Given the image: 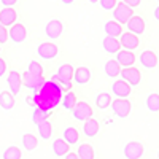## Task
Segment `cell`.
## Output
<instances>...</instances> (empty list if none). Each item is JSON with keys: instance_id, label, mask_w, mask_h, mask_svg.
Segmentation results:
<instances>
[{"instance_id": "2", "label": "cell", "mask_w": 159, "mask_h": 159, "mask_svg": "<svg viewBox=\"0 0 159 159\" xmlns=\"http://www.w3.org/2000/svg\"><path fill=\"white\" fill-rule=\"evenodd\" d=\"M111 110L113 115H116L118 118H127L132 108V103L127 99H121V97H116L115 100H111Z\"/></svg>"}, {"instance_id": "32", "label": "cell", "mask_w": 159, "mask_h": 159, "mask_svg": "<svg viewBox=\"0 0 159 159\" xmlns=\"http://www.w3.org/2000/svg\"><path fill=\"white\" fill-rule=\"evenodd\" d=\"M48 116H49V111H45V110H42V108H34L32 123H34L35 126H38V124H42L43 121H46Z\"/></svg>"}, {"instance_id": "20", "label": "cell", "mask_w": 159, "mask_h": 159, "mask_svg": "<svg viewBox=\"0 0 159 159\" xmlns=\"http://www.w3.org/2000/svg\"><path fill=\"white\" fill-rule=\"evenodd\" d=\"M83 123H84V124H83V132H84L86 137L92 139V137H96V135L99 134L100 126H99V121H97V119L89 118V119H86V121H83Z\"/></svg>"}, {"instance_id": "28", "label": "cell", "mask_w": 159, "mask_h": 159, "mask_svg": "<svg viewBox=\"0 0 159 159\" xmlns=\"http://www.w3.org/2000/svg\"><path fill=\"white\" fill-rule=\"evenodd\" d=\"M111 96L108 94V92H100V94H97L96 97V105H97V108L100 110H107L110 105H111Z\"/></svg>"}, {"instance_id": "30", "label": "cell", "mask_w": 159, "mask_h": 159, "mask_svg": "<svg viewBox=\"0 0 159 159\" xmlns=\"http://www.w3.org/2000/svg\"><path fill=\"white\" fill-rule=\"evenodd\" d=\"M38 135H40V139H43V140H49L51 135H52V126H51V123L43 121L42 124H38Z\"/></svg>"}, {"instance_id": "42", "label": "cell", "mask_w": 159, "mask_h": 159, "mask_svg": "<svg viewBox=\"0 0 159 159\" xmlns=\"http://www.w3.org/2000/svg\"><path fill=\"white\" fill-rule=\"evenodd\" d=\"M65 159H80V157L76 156V153H67L65 154Z\"/></svg>"}, {"instance_id": "39", "label": "cell", "mask_w": 159, "mask_h": 159, "mask_svg": "<svg viewBox=\"0 0 159 159\" xmlns=\"http://www.w3.org/2000/svg\"><path fill=\"white\" fill-rule=\"evenodd\" d=\"M123 3H126V5L130 7V8H137V7H140L142 0H123Z\"/></svg>"}, {"instance_id": "23", "label": "cell", "mask_w": 159, "mask_h": 159, "mask_svg": "<svg viewBox=\"0 0 159 159\" xmlns=\"http://www.w3.org/2000/svg\"><path fill=\"white\" fill-rule=\"evenodd\" d=\"M103 72H105V75L110 76V78H116V76H119V72H121V65H119L115 59H110V61L105 62Z\"/></svg>"}, {"instance_id": "43", "label": "cell", "mask_w": 159, "mask_h": 159, "mask_svg": "<svg viewBox=\"0 0 159 159\" xmlns=\"http://www.w3.org/2000/svg\"><path fill=\"white\" fill-rule=\"evenodd\" d=\"M153 15H154V19H156V21H159V7H156V8H154V13H153Z\"/></svg>"}, {"instance_id": "40", "label": "cell", "mask_w": 159, "mask_h": 159, "mask_svg": "<svg viewBox=\"0 0 159 159\" xmlns=\"http://www.w3.org/2000/svg\"><path fill=\"white\" fill-rule=\"evenodd\" d=\"M7 73V62L0 57V76H3Z\"/></svg>"}, {"instance_id": "38", "label": "cell", "mask_w": 159, "mask_h": 159, "mask_svg": "<svg viewBox=\"0 0 159 159\" xmlns=\"http://www.w3.org/2000/svg\"><path fill=\"white\" fill-rule=\"evenodd\" d=\"M7 40H8V29L0 24V45L7 43Z\"/></svg>"}, {"instance_id": "35", "label": "cell", "mask_w": 159, "mask_h": 159, "mask_svg": "<svg viewBox=\"0 0 159 159\" xmlns=\"http://www.w3.org/2000/svg\"><path fill=\"white\" fill-rule=\"evenodd\" d=\"M49 81H51L52 84H56V86H57V88H59L62 92H64V91L67 92V91H70V89H72V81H62V80H61L57 75H52Z\"/></svg>"}, {"instance_id": "17", "label": "cell", "mask_w": 159, "mask_h": 159, "mask_svg": "<svg viewBox=\"0 0 159 159\" xmlns=\"http://www.w3.org/2000/svg\"><path fill=\"white\" fill-rule=\"evenodd\" d=\"M126 24H127V30L135 35H142L145 32V21L140 16H132Z\"/></svg>"}, {"instance_id": "48", "label": "cell", "mask_w": 159, "mask_h": 159, "mask_svg": "<svg viewBox=\"0 0 159 159\" xmlns=\"http://www.w3.org/2000/svg\"><path fill=\"white\" fill-rule=\"evenodd\" d=\"M157 2H159V0H157Z\"/></svg>"}, {"instance_id": "24", "label": "cell", "mask_w": 159, "mask_h": 159, "mask_svg": "<svg viewBox=\"0 0 159 159\" xmlns=\"http://www.w3.org/2000/svg\"><path fill=\"white\" fill-rule=\"evenodd\" d=\"M73 67L70 64H62L61 67L57 69L56 75L62 80V81H72V78H73Z\"/></svg>"}, {"instance_id": "12", "label": "cell", "mask_w": 159, "mask_h": 159, "mask_svg": "<svg viewBox=\"0 0 159 159\" xmlns=\"http://www.w3.org/2000/svg\"><path fill=\"white\" fill-rule=\"evenodd\" d=\"M111 91H113V94L116 97L127 99L130 96V92H132V86L127 81H124V80H116V81L113 83V86H111Z\"/></svg>"}, {"instance_id": "46", "label": "cell", "mask_w": 159, "mask_h": 159, "mask_svg": "<svg viewBox=\"0 0 159 159\" xmlns=\"http://www.w3.org/2000/svg\"><path fill=\"white\" fill-rule=\"evenodd\" d=\"M88 2H89V3H97L99 0H88Z\"/></svg>"}, {"instance_id": "9", "label": "cell", "mask_w": 159, "mask_h": 159, "mask_svg": "<svg viewBox=\"0 0 159 159\" xmlns=\"http://www.w3.org/2000/svg\"><path fill=\"white\" fill-rule=\"evenodd\" d=\"M7 84H8V89L13 96L19 94L21 91V86H22V80H21V73L16 72V70H11L8 72V76H7Z\"/></svg>"}, {"instance_id": "27", "label": "cell", "mask_w": 159, "mask_h": 159, "mask_svg": "<svg viewBox=\"0 0 159 159\" xmlns=\"http://www.w3.org/2000/svg\"><path fill=\"white\" fill-rule=\"evenodd\" d=\"M76 156L80 159H94V148H92L89 143H81L78 147Z\"/></svg>"}, {"instance_id": "19", "label": "cell", "mask_w": 159, "mask_h": 159, "mask_svg": "<svg viewBox=\"0 0 159 159\" xmlns=\"http://www.w3.org/2000/svg\"><path fill=\"white\" fill-rule=\"evenodd\" d=\"M73 81L76 84H86L91 80V70L88 67H76L73 70Z\"/></svg>"}, {"instance_id": "41", "label": "cell", "mask_w": 159, "mask_h": 159, "mask_svg": "<svg viewBox=\"0 0 159 159\" xmlns=\"http://www.w3.org/2000/svg\"><path fill=\"white\" fill-rule=\"evenodd\" d=\"M3 7H15L18 3V0H0Z\"/></svg>"}, {"instance_id": "47", "label": "cell", "mask_w": 159, "mask_h": 159, "mask_svg": "<svg viewBox=\"0 0 159 159\" xmlns=\"http://www.w3.org/2000/svg\"><path fill=\"white\" fill-rule=\"evenodd\" d=\"M157 159H159V151H157Z\"/></svg>"}, {"instance_id": "29", "label": "cell", "mask_w": 159, "mask_h": 159, "mask_svg": "<svg viewBox=\"0 0 159 159\" xmlns=\"http://www.w3.org/2000/svg\"><path fill=\"white\" fill-rule=\"evenodd\" d=\"M64 140L67 142L69 145H76V142L80 140V134H78V130L72 126L69 127H65L64 130Z\"/></svg>"}, {"instance_id": "21", "label": "cell", "mask_w": 159, "mask_h": 159, "mask_svg": "<svg viewBox=\"0 0 159 159\" xmlns=\"http://www.w3.org/2000/svg\"><path fill=\"white\" fill-rule=\"evenodd\" d=\"M103 30H105V34H107L108 37H115V38H118L119 35L123 34V24L116 22L115 19L107 21V22H105V25H103Z\"/></svg>"}, {"instance_id": "3", "label": "cell", "mask_w": 159, "mask_h": 159, "mask_svg": "<svg viewBox=\"0 0 159 159\" xmlns=\"http://www.w3.org/2000/svg\"><path fill=\"white\" fill-rule=\"evenodd\" d=\"M132 16H134V11H132L130 7H127L126 3L119 2L116 3V7L113 8V19L119 24H126Z\"/></svg>"}, {"instance_id": "45", "label": "cell", "mask_w": 159, "mask_h": 159, "mask_svg": "<svg viewBox=\"0 0 159 159\" xmlns=\"http://www.w3.org/2000/svg\"><path fill=\"white\" fill-rule=\"evenodd\" d=\"M61 2H62L64 5H72V3L75 2V0H61Z\"/></svg>"}, {"instance_id": "13", "label": "cell", "mask_w": 159, "mask_h": 159, "mask_svg": "<svg viewBox=\"0 0 159 159\" xmlns=\"http://www.w3.org/2000/svg\"><path fill=\"white\" fill-rule=\"evenodd\" d=\"M124 156L127 159H140L143 156V145L140 142H129V143H126Z\"/></svg>"}, {"instance_id": "31", "label": "cell", "mask_w": 159, "mask_h": 159, "mask_svg": "<svg viewBox=\"0 0 159 159\" xmlns=\"http://www.w3.org/2000/svg\"><path fill=\"white\" fill-rule=\"evenodd\" d=\"M61 103H62V107L65 108V110H72L73 108V105L76 103V96L73 94L72 91H67L64 94V97H62V100H61Z\"/></svg>"}, {"instance_id": "34", "label": "cell", "mask_w": 159, "mask_h": 159, "mask_svg": "<svg viewBox=\"0 0 159 159\" xmlns=\"http://www.w3.org/2000/svg\"><path fill=\"white\" fill-rule=\"evenodd\" d=\"M147 108L153 113L159 111V94L156 92H151V94L147 97Z\"/></svg>"}, {"instance_id": "44", "label": "cell", "mask_w": 159, "mask_h": 159, "mask_svg": "<svg viewBox=\"0 0 159 159\" xmlns=\"http://www.w3.org/2000/svg\"><path fill=\"white\" fill-rule=\"evenodd\" d=\"M27 105H30V107H34V108H35V103H34V99H32V96H30V97H27Z\"/></svg>"}, {"instance_id": "36", "label": "cell", "mask_w": 159, "mask_h": 159, "mask_svg": "<svg viewBox=\"0 0 159 159\" xmlns=\"http://www.w3.org/2000/svg\"><path fill=\"white\" fill-rule=\"evenodd\" d=\"M27 72L32 75H37V76H43V65L38 64L37 61H30L27 65Z\"/></svg>"}, {"instance_id": "6", "label": "cell", "mask_w": 159, "mask_h": 159, "mask_svg": "<svg viewBox=\"0 0 159 159\" xmlns=\"http://www.w3.org/2000/svg\"><path fill=\"white\" fill-rule=\"evenodd\" d=\"M119 76H121V80L127 81L130 86H137V84H140V81H142V73H140L139 69L134 67V65H132V67H124V69H121V72H119Z\"/></svg>"}, {"instance_id": "37", "label": "cell", "mask_w": 159, "mask_h": 159, "mask_svg": "<svg viewBox=\"0 0 159 159\" xmlns=\"http://www.w3.org/2000/svg\"><path fill=\"white\" fill-rule=\"evenodd\" d=\"M99 3H100L102 10H105V11H111V10L116 7L118 0H99Z\"/></svg>"}, {"instance_id": "1", "label": "cell", "mask_w": 159, "mask_h": 159, "mask_svg": "<svg viewBox=\"0 0 159 159\" xmlns=\"http://www.w3.org/2000/svg\"><path fill=\"white\" fill-rule=\"evenodd\" d=\"M34 103L35 108H42L45 111H51L54 107L61 103L62 100V91L52 84L51 81H45L37 91H34Z\"/></svg>"}, {"instance_id": "15", "label": "cell", "mask_w": 159, "mask_h": 159, "mask_svg": "<svg viewBox=\"0 0 159 159\" xmlns=\"http://www.w3.org/2000/svg\"><path fill=\"white\" fill-rule=\"evenodd\" d=\"M18 19V13L13 7H5L3 10H0V24L2 25H13Z\"/></svg>"}, {"instance_id": "8", "label": "cell", "mask_w": 159, "mask_h": 159, "mask_svg": "<svg viewBox=\"0 0 159 159\" xmlns=\"http://www.w3.org/2000/svg\"><path fill=\"white\" fill-rule=\"evenodd\" d=\"M37 52H38V56L42 57V59L49 61V59H54L59 54V48L54 43H51V42H45V43H40L38 45Z\"/></svg>"}, {"instance_id": "16", "label": "cell", "mask_w": 159, "mask_h": 159, "mask_svg": "<svg viewBox=\"0 0 159 159\" xmlns=\"http://www.w3.org/2000/svg\"><path fill=\"white\" fill-rule=\"evenodd\" d=\"M140 64L143 65L145 69H148V70L154 69L157 65V56L154 54V51H151V49L143 51L140 54Z\"/></svg>"}, {"instance_id": "7", "label": "cell", "mask_w": 159, "mask_h": 159, "mask_svg": "<svg viewBox=\"0 0 159 159\" xmlns=\"http://www.w3.org/2000/svg\"><path fill=\"white\" fill-rule=\"evenodd\" d=\"M119 43H121V48L127 51H134L140 46V38L139 35L132 34V32H123L119 35Z\"/></svg>"}, {"instance_id": "11", "label": "cell", "mask_w": 159, "mask_h": 159, "mask_svg": "<svg viewBox=\"0 0 159 159\" xmlns=\"http://www.w3.org/2000/svg\"><path fill=\"white\" fill-rule=\"evenodd\" d=\"M21 80H22V84L27 89H32V91H37L40 86L45 83L43 76H37V75H32L29 72H24L21 75Z\"/></svg>"}, {"instance_id": "26", "label": "cell", "mask_w": 159, "mask_h": 159, "mask_svg": "<svg viewBox=\"0 0 159 159\" xmlns=\"http://www.w3.org/2000/svg\"><path fill=\"white\" fill-rule=\"evenodd\" d=\"M21 142H22V147L25 151H34L38 147V139L34 134H24Z\"/></svg>"}, {"instance_id": "25", "label": "cell", "mask_w": 159, "mask_h": 159, "mask_svg": "<svg viewBox=\"0 0 159 159\" xmlns=\"http://www.w3.org/2000/svg\"><path fill=\"white\" fill-rule=\"evenodd\" d=\"M0 107L3 110H11L15 107V96H13L10 91L0 92Z\"/></svg>"}, {"instance_id": "18", "label": "cell", "mask_w": 159, "mask_h": 159, "mask_svg": "<svg viewBox=\"0 0 159 159\" xmlns=\"http://www.w3.org/2000/svg\"><path fill=\"white\" fill-rule=\"evenodd\" d=\"M102 48L108 52V54H116L118 51H121V43H119V40L115 38V37H105L102 40Z\"/></svg>"}, {"instance_id": "4", "label": "cell", "mask_w": 159, "mask_h": 159, "mask_svg": "<svg viewBox=\"0 0 159 159\" xmlns=\"http://www.w3.org/2000/svg\"><path fill=\"white\" fill-rule=\"evenodd\" d=\"M70 113L75 119H78V121H86V119L92 118V108L86 102H76L73 105V108L70 110Z\"/></svg>"}, {"instance_id": "10", "label": "cell", "mask_w": 159, "mask_h": 159, "mask_svg": "<svg viewBox=\"0 0 159 159\" xmlns=\"http://www.w3.org/2000/svg\"><path fill=\"white\" fill-rule=\"evenodd\" d=\"M64 32V24L59 21V19H51L46 25H45V34L48 38L51 40H56L62 35Z\"/></svg>"}, {"instance_id": "33", "label": "cell", "mask_w": 159, "mask_h": 159, "mask_svg": "<svg viewBox=\"0 0 159 159\" xmlns=\"http://www.w3.org/2000/svg\"><path fill=\"white\" fill-rule=\"evenodd\" d=\"M2 157H3V159H21V157H22V151H21V148L15 147V145H11V147H8V148L3 151Z\"/></svg>"}, {"instance_id": "14", "label": "cell", "mask_w": 159, "mask_h": 159, "mask_svg": "<svg viewBox=\"0 0 159 159\" xmlns=\"http://www.w3.org/2000/svg\"><path fill=\"white\" fill-rule=\"evenodd\" d=\"M135 59L137 56L134 54V51H118L116 52V62L121 65V67H132L135 64Z\"/></svg>"}, {"instance_id": "5", "label": "cell", "mask_w": 159, "mask_h": 159, "mask_svg": "<svg viewBox=\"0 0 159 159\" xmlns=\"http://www.w3.org/2000/svg\"><path fill=\"white\" fill-rule=\"evenodd\" d=\"M8 38L16 45L25 42V38H27V29H25V25L21 22H15L8 30Z\"/></svg>"}, {"instance_id": "22", "label": "cell", "mask_w": 159, "mask_h": 159, "mask_svg": "<svg viewBox=\"0 0 159 159\" xmlns=\"http://www.w3.org/2000/svg\"><path fill=\"white\" fill-rule=\"evenodd\" d=\"M52 151H54L56 156L64 157L67 153H70V145L65 142L64 139H57V140L52 142Z\"/></svg>"}]
</instances>
